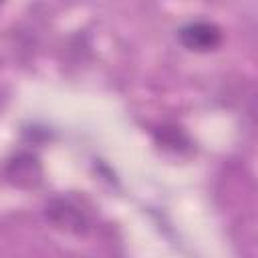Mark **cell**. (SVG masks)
Segmentation results:
<instances>
[{
  "label": "cell",
  "mask_w": 258,
  "mask_h": 258,
  "mask_svg": "<svg viewBox=\"0 0 258 258\" xmlns=\"http://www.w3.org/2000/svg\"><path fill=\"white\" fill-rule=\"evenodd\" d=\"M179 40L189 50L206 52L220 44L222 32L212 22H189L179 30Z\"/></svg>",
  "instance_id": "6da1fadb"
},
{
  "label": "cell",
  "mask_w": 258,
  "mask_h": 258,
  "mask_svg": "<svg viewBox=\"0 0 258 258\" xmlns=\"http://www.w3.org/2000/svg\"><path fill=\"white\" fill-rule=\"evenodd\" d=\"M46 216L60 230L75 232V234H83L87 230V222H85L83 214L75 206H71L69 202H64V200L50 202L46 206Z\"/></svg>",
  "instance_id": "7a4b0ae2"
},
{
  "label": "cell",
  "mask_w": 258,
  "mask_h": 258,
  "mask_svg": "<svg viewBox=\"0 0 258 258\" xmlns=\"http://www.w3.org/2000/svg\"><path fill=\"white\" fill-rule=\"evenodd\" d=\"M40 165L32 155H18L8 163V177L18 187H34L40 183Z\"/></svg>",
  "instance_id": "3957f363"
}]
</instances>
